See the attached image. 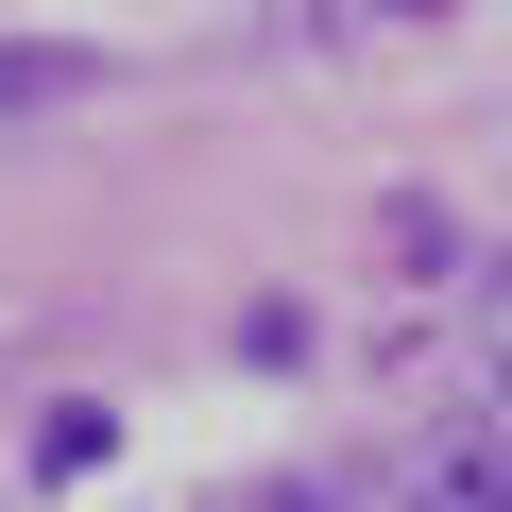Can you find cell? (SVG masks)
<instances>
[{
  "instance_id": "1",
  "label": "cell",
  "mask_w": 512,
  "mask_h": 512,
  "mask_svg": "<svg viewBox=\"0 0 512 512\" xmlns=\"http://www.w3.org/2000/svg\"><path fill=\"white\" fill-rule=\"evenodd\" d=\"M410 512H512V461H495V444H444V461L410 478Z\"/></svg>"
},
{
  "instance_id": "2",
  "label": "cell",
  "mask_w": 512,
  "mask_h": 512,
  "mask_svg": "<svg viewBox=\"0 0 512 512\" xmlns=\"http://www.w3.org/2000/svg\"><path fill=\"white\" fill-rule=\"evenodd\" d=\"M103 461H120V410H86V393H69V410L35 427V478H103Z\"/></svg>"
},
{
  "instance_id": "3",
  "label": "cell",
  "mask_w": 512,
  "mask_h": 512,
  "mask_svg": "<svg viewBox=\"0 0 512 512\" xmlns=\"http://www.w3.org/2000/svg\"><path fill=\"white\" fill-rule=\"evenodd\" d=\"M69 86V52H0V103H52Z\"/></svg>"
}]
</instances>
